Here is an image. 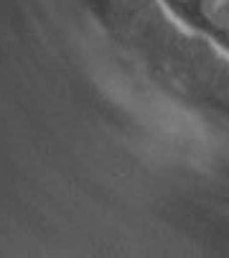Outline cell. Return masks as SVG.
<instances>
[{
    "label": "cell",
    "mask_w": 229,
    "mask_h": 258,
    "mask_svg": "<svg viewBox=\"0 0 229 258\" xmlns=\"http://www.w3.org/2000/svg\"><path fill=\"white\" fill-rule=\"evenodd\" d=\"M178 3H188V0H178Z\"/></svg>",
    "instance_id": "obj_1"
}]
</instances>
